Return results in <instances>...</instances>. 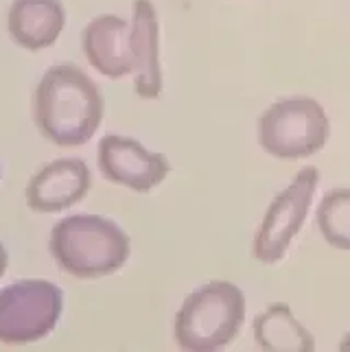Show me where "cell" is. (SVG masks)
Wrapping results in <instances>:
<instances>
[{
	"label": "cell",
	"mask_w": 350,
	"mask_h": 352,
	"mask_svg": "<svg viewBox=\"0 0 350 352\" xmlns=\"http://www.w3.org/2000/svg\"><path fill=\"white\" fill-rule=\"evenodd\" d=\"M33 118L46 140L59 147H81L101 125L103 96L79 66L57 64L35 88Z\"/></svg>",
	"instance_id": "6da1fadb"
},
{
	"label": "cell",
	"mask_w": 350,
	"mask_h": 352,
	"mask_svg": "<svg viewBox=\"0 0 350 352\" xmlns=\"http://www.w3.org/2000/svg\"><path fill=\"white\" fill-rule=\"evenodd\" d=\"M131 241L116 221L101 214H72L51 232L55 263L79 280L118 272L129 258Z\"/></svg>",
	"instance_id": "7a4b0ae2"
},
{
	"label": "cell",
	"mask_w": 350,
	"mask_h": 352,
	"mask_svg": "<svg viewBox=\"0 0 350 352\" xmlns=\"http://www.w3.org/2000/svg\"><path fill=\"white\" fill-rule=\"evenodd\" d=\"M243 322V291L228 280H212L184 298L175 313L173 337L182 350L215 352L232 344Z\"/></svg>",
	"instance_id": "3957f363"
},
{
	"label": "cell",
	"mask_w": 350,
	"mask_h": 352,
	"mask_svg": "<svg viewBox=\"0 0 350 352\" xmlns=\"http://www.w3.org/2000/svg\"><path fill=\"white\" fill-rule=\"evenodd\" d=\"M331 123L320 101L311 96H289L272 103L259 118L263 151L278 160H300L318 153L329 140Z\"/></svg>",
	"instance_id": "277c9868"
},
{
	"label": "cell",
	"mask_w": 350,
	"mask_h": 352,
	"mask_svg": "<svg viewBox=\"0 0 350 352\" xmlns=\"http://www.w3.org/2000/svg\"><path fill=\"white\" fill-rule=\"evenodd\" d=\"M64 291L42 278L0 289V344L22 346L48 337L62 318Z\"/></svg>",
	"instance_id": "5b68a950"
},
{
	"label": "cell",
	"mask_w": 350,
	"mask_h": 352,
	"mask_svg": "<svg viewBox=\"0 0 350 352\" xmlns=\"http://www.w3.org/2000/svg\"><path fill=\"white\" fill-rule=\"evenodd\" d=\"M318 182V168L305 166L303 171L296 173L292 184L274 197L259 226L254 241H252V256L259 263L276 265L287 254L294 236L300 232L307 219L313 197H316Z\"/></svg>",
	"instance_id": "8992f818"
},
{
	"label": "cell",
	"mask_w": 350,
	"mask_h": 352,
	"mask_svg": "<svg viewBox=\"0 0 350 352\" xmlns=\"http://www.w3.org/2000/svg\"><path fill=\"white\" fill-rule=\"evenodd\" d=\"M99 168L105 179L136 192H149L171 173L164 153L144 149L134 138L107 133L99 142Z\"/></svg>",
	"instance_id": "52a82bcc"
},
{
	"label": "cell",
	"mask_w": 350,
	"mask_h": 352,
	"mask_svg": "<svg viewBox=\"0 0 350 352\" xmlns=\"http://www.w3.org/2000/svg\"><path fill=\"white\" fill-rule=\"evenodd\" d=\"M92 175L79 157H59L40 168L27 186V204L35 212H59L88 195Z\"/></svg>",
	"instance_id": "ba28073f"
},
{
	"label": "cell",
	"mask_w": 350,
	"mask_h": 352,
	"mask_svg": "<svg viewBox=\"0 0 350 352\" xmlns=\"http://www.w3.org/2000/svg\"><path fill=\"white\" fill-rule=\"evenodd\" d=\"M81 46L88 62L103 77L120 79L134 72L131 24L118 16H96L81 33Z\"/></svg>",
	"instance_id": "9c48e42d"
},
{
	"label": "cell",
	"mask_w": 350,
	"mask_h": 352,
	"mask_svg": "<svg viewBox=\"0 0 350 352\" xmlns=\"http://www.w3.org/2000/svg\"><path fill=\"white\" fill-rule=\"evenodd\" d=\"M131 53H134V88L140 99L162 94L160 68V24L151 0H134L131 18Z\"/></svg>",
	"instance_id": "30bf717a"
},
{
	"label": "cell",
	"mask_w": 350,
	"mask_h": 352,
	"mask_svg": "<svg viewBox=\"0 0 350 352\" xmlns=\"http://www.w3.org/2000/svg\"><path fill=\"white\" fill-rule=\"evenodd\" d=\"M66 24L62 0H14L7 27L18 46L27 51H42L57 42Z\"/></svg>",
	"instance_id": "8fae6325"
},
{
	"label": "cell",
	"mask_w": 350,
	"mask_h": 352,
	"mask_svg": "<svg viewBox=\"0 0 350 352\" xmlns=\"http://www.w3.org/2000/svg\"><path fill=\"white\" fill-rule=\"evenodd\" d=\"M254 337L256 344L274 352H311L316 350V339L296 320L289 305H276L261 311L254 318Z\"/></svg>",
	"instance_id": "7c38bea8"
},
{
	"label": "cell",
	"mask_w": 350,
	"mask_h": 352,
	"mask_svg": "<svg viewBox=\"0 0 350 352\" xmlns=\"http://www.w3.org/2000/svg\"><path fill=\"white\" fill-rule=\"evenodd\" d=\"M316 221L331 248L350 252V188L329 190L318 206Z\"/></svg>",
	"instance_id": "4fadbf2b"
},
{
	"label": "cell",
	"mask_w": 350,
	"mask_h": 352,
	"mask_svg": "<svg viewBox=\"0 0 350 352\" xmlns=\"http://www.w3.org/2000/svg\"><path fill=\"white\" fill-rule=\"evenodd\" d=\"M7 265H9V254H7V250H5V245H3V241H0V278L5 276Z\"/></svg>",
	"instance_id": "5bb4252c"
},
{
	"label": "cell",
	"mask_w": 350,
	"mask_h": 352,
	"mask_svg": "<svg viewBox=\"0 0 350 352\" xmlns=\"http://www.w3.org/2000/svg\"><path fill=\"white\" fill-rule=\"evenodd\" d=\"M340 350H350V331L346 333V337L340 342Z\"/></svg>",
	"instance_id": "9a60e30c"
}]
</instances>
